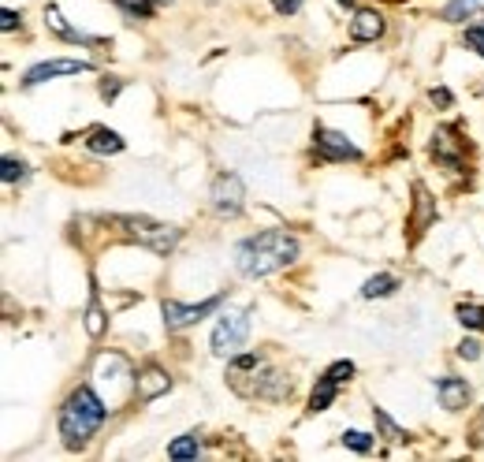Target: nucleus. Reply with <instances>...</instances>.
I'll return each mask as SVG.
<instances>
[{"label":"nucleus","instance_id":"nucleus-28","mask_svg":"<svg viewBox=\"0 0 484 462\" xmlns=\"http://www.w3.org/2000/svg\"><path fill=\"white\" fill-rule=\"evenodd\" d=\"M465 45H470L477 57H484V19L473 23V27H465Z\"/></svg>","mask_w":484,"mask_h":462},{"label":"nucleus","instance_id":"nucleus-16","mask_svg":"<svg viewBox=\"0 0 484 462\" xmlns=\"http://www.w3.org/2000/svg\"><path fill=\"white\" fill-rule=\"evenodd\" d=\"M335 396H339V384H335V381H328V377H320V381H317V388H313V396H310V411H313V414L328 411V406L335 403Z\"/></svg>","mask_w":484,"mask_h":462},{"label":"nucleus","instance_id":"nucleus-10","mask_svg":"<svg viewBox=\"0 0 484 462\" xmlns=\"http://www.w3.org/2000/svg\"><path fill=\"white\" fill-rule=\"evenodd\" d=\"M172 388V377L165 369H157V366H150V369H142L138 377H134V396L142 399V403H153L157 396H165Z\"/></svg>","mask_w":484,"mask_h":462},{"label":"nucleus","instance_id":"nucleus-26","mask_svg":"<svg viewBox=\"0 0 484 462\" xmlns=\"http://www.w3.org/2000/svg\"><path fill=\"white\" fill-rule=\"evenodd\" d=\"M0 180H4V183L27 180V165H23V161H15V157H4V165H0Z\"/></svg>","mask_w":484,"mask_h":462},{"label":"nucleus","instance_id":"nucleus-25","mask_svg":"<svg viewBox=\"0 0 484 462\" xmlns=\"http://www.w3.org/2000/svg\"><path fill=\"white\" fill-rule=\"evenodd\" d=\"M86 332L89 335H101L104 332V313L97 306V298H89V306H86Z\"/></svg>","mask_w":484,"mask_h":462},{"label":"nucleus","instance_id":"nucleus-22","mask_svg":"<svg viewBox=\"0 0 484 462\" xmlns=\"http://www.w3.org/2000/svg\"><path fill=\"white\" fill-rule=\"evenodd\" d=\"M343 443H347L350 451H357V455L373 451V436H369V433H362V429H347V433H343Z\"/></svg>","mask_w":484,"mask_h":462},{"label":"nucleus","instance_id":"nucleus-34","mask_svg":"<svg viewBox=\"0 0 484 462\" xmlns=\"http://www.w3.org/2000/svg\"><path fill=\"white\" fill-rule=\"evenodd\" d=\"M0 27H4V30H15V27H19V15H15L12 8H4V12H0Z\"/></svg>","mask_w":484,"mask_h":462},{"label":"nucleus","instance_id":"nucleus-35","mask_svg":"<svg viewBox=\"0 0 484 462\" xmlns=\"http://www.w3.org/2000/svg\"><path fill=\"white\" fill-rule=\"evenodd\" d=\"M335 4H343V8H350V4H354V0H335Z\"/></svg>","mask_w":484,"mask_h":462},{"label":"nucleus","instance_id":"nucleus-24","mask_svg":"<svg viewBox=\"0 0 484 462\" xmlns=\"http://www.w3.org/2000/svg\"><path fill=\"white\" fill-rule=\"evenodd\" d=\"M116 4L123 8V12H127V15H134V19H150V15H153V0H116Z\"/></svg>","mask_w":484,"mask_h":462},{"label":"nucleus","instance_id":"nucleus-3","mask_svg":"<svg viewBox=\"0 0 484 462\" xmlns=\"http://www.w3.org/2000/svg\"><path fill=\"white\" fill-rule=\"evenodd\" d=\"M109 224H116L127 239L150 246V250L160 254V258L172 254L175 243H179V227L160 224V220H150V217H109Z\"/></svg>","mask_w":484,"mask_h":462},{"label":"nucleus","instance_id":"nucleus-7","mask_svg":"<svg viewBox=\"0 0 484 462\" xmlns=\"http://www.w3.org/2000/svg\"><path fill=\"white\" fill-rule=\"evenodd\" d=\"M209 198H212V209H217L220 217H239L242 202H246V187H242V180L235 172H224V175L212 180Z\"/></svg>","mask_w":484,"mask_h":462},{"label":"nucleus","instance_id":"nucleus-17","mask_svg":"<svg viewBox=\"0 0 484 462\" xmlns=\"http://www.w3.org/2000/svg\"><path fill=\"white\" fill-rule=\"evenodd\" d=\"M396 288H399V276H391V273L369 276L362 288V298H388V295H396Z\"/></svg>","mask_w":484,"mask_h":462},{"label":"nucleus","instance_id":"nucleus-15","mask_svg":"<svg viewBox=\"0 0 484 462\" xmlns=\"http://www.w3.org/2000/svg\"><path fill=\"white\" fill-rule=\"evenodd\" d=\"M45 23H49L52 30H57L60 38H67V42H82V45H94V42H97V38H89V34H82V30H75V27H67V23H64V15H60L57 8H49V12H45Z\"/></svg>","mask_w":484,"mask_h":462},{"label":"nucleus","instance_id":"nucleus-21","mask_svg":"<svg viewBox=\"0 0 484 462\" xmlns=\"http://www.w3.org/2000/svg\"><path fill=\"white\" fill-rule=\"evenodd\" d=\"M373 421H376V429L384 433V440H391V443H399V440H406V433L399 429L396 421L388 418V411H380V406H373Z\"/></svg>","mask_w":484,"mask_h":462},{"label":"nucleus","instance_id":"nucleus-18","mask_svg":"<svg viewBox=\"0 0 484 462\" xmlns=\"http://www.w3.org/2000/svg\"><path fill=\"white\" fill-rule=\"evenodd\" d=\"M202 455V440L198 433H187V436H179L168 443V458H198Z\"/></svg>","mask_w":484,"mask_h":462},{"label":"nucleus","instance_id":"nucleus-8","mask_svg":"<svg viewBox=\"0 0 484 462\" xmlns=\"http://www.w3.org/2000/svg\"><path fill=\"white\" fill-rule=\"evenodd\" d=\"M313 150L320 161H362V150L343 135V131H328V127H313Z\"/></svg>","mask_w":484,"mask_h":462},{"label":"nucleus","instance_id":"nucleus-4","mask_svg":"<svg viewBox=\"0 0 484 462\" xmlns=\"http://www.w3.org/2000/svg\"><path fill=\"white\" fill-rule=\"evenodd\" d=\"M134 377H138V373H131L127 358H123V354H116V350L101 354L97 366H94V384L104 392V403H119V399L134 388Z\"/></svg>","mask_w":484,"mask_h":462},{"label":"nucleus","instance_id":"nucleus-30","mask_svg":"<svg viewBox=\"0 0 484 462\" xmlns=\"http://www.w3.org/2000/svg\"><path fill=\"white\" fill-rule=\"evenodd\" d=\"M302 4H306V0H273V8H276L280 15H287V19H291V15H298Z\"/></svg>","mask_w":484,"mask_h":462},{"label":"nucleus","instance_id":"nucleus-14","mask_svg":"<svg viewBox=\"0 0 484 462\" xmlns=\"http://www.w3.org/2000/svg\"><path fill=\"white\" fill-rule=\"evenodd\" d=\"M86 150L89 153H119L123 150V138L116 131H109V127H94V131L86 135Z\"/></svg>","mask_w":484,"mask_h":462},{"label":"nucleus","instance_id":"nucleus-5","mask_svg":"<svg viewBox=\"0 0 484 462\" xmlns=\"http://www.w3.org/2000/svg\"><path fill=\"white\" fill-rule=\"evenodd\" d=\"M250 340V313L246 310H227L217 328H212V354L217 358H235Z\"/></svg>","mask_w":484,"mask_h":462},{"label":"nucleus","instance_id":"nucleus-20","mask_svg":"<svg viewBox=\"0 0 484 462\" xmlns=\"http://www.w3.org/2000/svg\"><path fill=\"white\" fill-rule=\"evenodd\" d=\"M480 8H484V0H451V4L443 8V19H451V23L470 19V15L480 12Z\"/></svg>","mask_w":484,"mask_h":462},{"label":"nucleus","instance_id":"nucleus-29","mask_svg":"<svg viewBox=\"0 0 484 462\" xmlns=\"http://www.w3.org/2000/svg\"><path fill=\"white\" fill-rule=\"evenodd\" d=\"M480 354H484V350H480L477 340H462V343H458V358H465V362H477Z\"/></svg>","mask_w":484,"mask_h":462},{"label":"nucleus","instance_id":"nucleus-31","mask_svg":"<svg viewBox=\"0 0 484 462\" xmlns=\"http://www.w3.org/2000/svg\"><path fill=\"white\" fill-rule=\"evenodd\" d=\"M231 366H235V373L257 369V354H235V358H231Z\"/></svg>","mask_w":484,"mask_h":462},{"label":"nucleus","instance_id":"nucleus-36","mask_svg":"<svg viewBox=\"0 0 484 462\" xmlns=\"http://www.w3.org/2000/svg\"><path fill=\"white\" fill-rule=\"evenodd\" d=\"M153 4H175V0H153Z\"/></svg>","mask_w":484,"mask_h":462},{"label":"nucleus","instance_id":"nucleus-32","mask_svg":"<svg viewBox=\"0 0 484 462\" xmlns=\"http://www.w3.org/2000/svg\"><path fill=\"white\" fill-rule=\"evenodd\" d=\"M119 90H123V79H112V82L104 79V82H101V97H104V101H116Z\"/></svg>","mask_w":484,"mask_h":462},{"label":"nucleus","instance_id":"nucleus-6","mask_svg":"<svg viewBox=\"0 0 484 462\" xmlns=\"http://www.w3.org/2000/svg\"><path fill=\"white\" fill-rule=\"evenodd\" d=\"M220 306H224V295H212V298L198 302V306H183V302H175V298H165L160 302V313H165V328L179 332V328H190V325L205 321V317L217 313Z\"/></svg>","mask_w":484,"mask_h":462},{"label":"nucleus","instance_id":"nucleus-27","mask_svg":"<svg viewBox=\"0 0 484 462\" xmlns=\"http://www.w3.org/2000/svg\"><path fill=\"white\" fill-rule=\"evenodd\" d=\"M325 377H328V381H335L339 388H343V384L354 377V362H347V358H343V362H332V366L325 369Z\"/></svg>","mask_w":484,"mask_h":462},{"label":"nucleus","instance_id":"nucleus-2","mask_svg":"<svg viewBox=\"0 0 484 462\" xmlns=\"http://www.w3.org/2000/svg\"><path fill=\"white\" fill-rule=\"evenodd\" d=\"M109 411L112 406L104 403V396H97L89 384H79L60 406V436H64L67 448H82V443L104 425Z\"/></svg>","mask_w":484,"mask_h":462},{"label":"nucleus","instance_id":"nucleus-13","mask_svg":"<svg viewBox=\"0 0 484 462\" xmlns=\"http://www.w3.org/2000/svg\"><path fill=\"white\" fill-rule=\"evenodd\" d=\"M458 150H462V142L455 138L451 127H440V131L433 135V157H436V161H443L447 168H462Z\"/></svg>","mask_w":484,"mask_h":462},{"label":"nucleus","instance_id":"nucleus-1","mask_svg":"<svg viewBox=\"0 0 484 462\" xmlns=\"http://www.w3.org/2000/svg\"><path fill=\"white\" fill-rule=\"evenodd\" d=\"M298 258V239L283 227H268L257 231V235H246L235 246V269L250 280H261V276H273L287 265H295Z\"/></svg>","mask_w":484,"mask_h":462},{"label":"nucleus","instance_id":"nucleus-33","mask_svg":"<svg viewBox=\"0 0 484 462\" xmlns=\"http://www.w3.org/2000/svg\"><path fill=\"white\" fill-rule=\"evenodd\" d=\"M428 97H433V104H440V109H451V90H443V86H436V90H428Z\"/></svg>","mask_w":484,"mask_h":462},{"label":"nucleus","instance_id":"nucleus-9","mask_svg":"<svg viewBox=\"0 0 484 462\" xmlns=\"http://www.w3.org/2000/svg\"><path fill=\"white\" fill-rule=\"evenodd\" d=\"M60 75H94V64H86V60H42L23 75V86L34 90V86H42L49 79H60Z\"/></svg>","mask_w":484,"mask_h":462},{"label":"nucleus","instance_id":"nucleus-23","mask_svg":"<svg viewBox=\"0 0 484 462\" xmlns=\"http://www.w3.org/2000/svg\"><path fill=\"white\" fill-rule=\"evenodd\" d=\"M458 321L465 325V328H477V332H484V306H458Z\"/></svg>","mask_w":484,"mask_h":462},{"label":"nucleus","instance_id":"nucleus-19","mask_svg":"<svg viewBox=\"0 0 484 462\" xmlns=\"http://www.w3.org/2000/svg\"><path fill=\"white\" fill-rule=\"evenodd\" d=\"M414 194H418V217H414V231H425L428 227V220H436V202L428 198V190L418 183L414 187Z\"/></svg>","mask_w":484,"mask_h":462},{"label":"nucleus","instance_id":"nucleus-11","mask_svg":"<svg viewBox=\"0 0 484 462\" xmlns=\"http://www.w3.org/2000/svg\"><path fill=\"white\" fill-rule=\"evenodd\" d=\"M384 34V15L373 8H357L350 19V38L354 42H376Z\"/></svg>","mask_w":484,"mask_h":462},{"label":"nucleus","instance_id":"nucleus-12","mask_svg":"<svg viewBox=\"0 0 484 462\" xmlns=\"http://www.w3.org/2000/svg\"><path fill=\"white\" fill-rule=\"evenodd\" d=\"M436 396H440V406H447V411H462V406L470 403V384L462 377H440Z\"/></svg>","mask_w":484,"mask_h":462}]
</instances>
